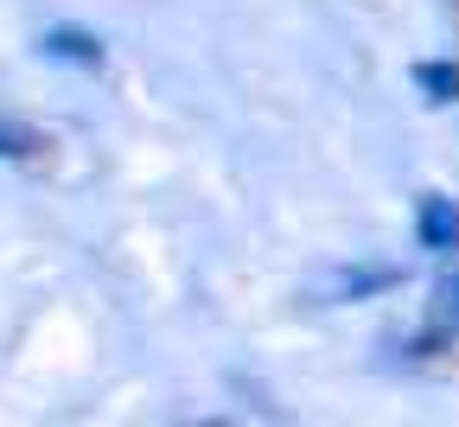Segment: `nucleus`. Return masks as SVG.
<instances>
[{
  "label": "nucleus",
  "mask_w": 459,
  "mask_h": 427,
  "mask_svg": "<svg viewBox=\"0 0 459 427\" xmlns=\"http://www.w3.org/2000/svg\"><path fill=\"white\" fill-rule=\"evenodd\" d=\"M415 236H421V249L428 256H459V205L428 192L421 211H415Z\"/></svg>",
  "instance_id": "obj_1"
},
{
  "label": "nucleus",
  "mask_w": 459,
  "mask_h": 427,
  "mask_svg": "<svg viewBox=\"0 0 459 427\" xmlns=\"http://www.w3.org/2000/svg\"><path fill=\"white\" fill-rule=\"evenodd\" d=\"M39 51H45V57H71V65H102V45H96L90 32H71V26L45 32V39H39Z\"/></svg>",
  "instance_id": "obj_2"
},
{
  "label": "nucleus",
  "mask_w": 459,
  "mask_h": 427,
  "mask_svg": "<svg viewBox=\"0 0 459 427\" xmlns=\"http://www.w3.org/2000/svg\"><path fill=\"white\" fill-rule=\"evenodd\" d=\"M415 83H421L434 102H459V65H421Z\"/></svg>",
  "instance_id": "obj_3"
},
{
  "label": "nucleus",
  "mask_w": 459,
  "mask_h": 427,
  "mask_svg": "<svg viewBox=\"0 0 459 427\" xmlns=\"http://www.w3.org/2000/svg\"><path fill=\"white\" fill-rule=\"evenodd\" d=\"M434 300H440V307H434V326H440V332H446V326H459V274H453V281H440V293H434Z\"/></svg>",
  "instance_id": "obj_4"
}]
</instances>
